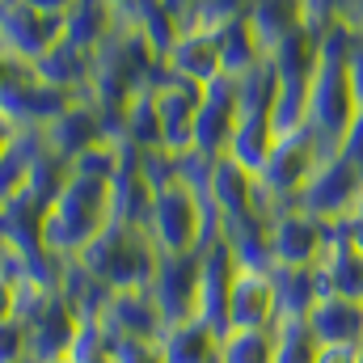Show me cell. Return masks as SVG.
<instances>
[{
  "instance_id": "obj_41",
  "label": "cell",
  "mask_w": 363,
  "mask_h": 363,
  "mask_svg": "<svg viewBox=\"0 0 363 363\" xmlns=\"http://www.w3.org/2000/svg\"><path fill=\"white\" fill-rule=\"evenodd\" d=\"M342 233L351 237V245H355V250L363 254V207L355 211V216H351V220H342Z\"/></svg>"
},
{
  "instance_id": "obj_4",
  "label": "cell",
  "mask_w": 363,
  "mask_h": 363,
  "mask_svg": "<svg viewBox=\"0 0 363 363\" xmlns=\"http://www.w3.org/2000/svg\"><path fill=\"white\" fill-rule=\"evenodd\" d=\"M359 114V97L351 85V72H347V60H317V72H313V85H308V118H304V131L321 144V152H338L351 123Z\"/></svg>"
},
{
  "instance_id": "obj_29",
  "label": "cell",
  "mask_w": 363,
  "mask_h": 363,
  "mask_svg": "<svg viewBox=\"0 0 363 363\" xmlns=\"http://www.w3.org/2000/svg\"><path fill=\"white\" fill-rule=\"evenodd\" d=\"M123 140L135 144L140 152L144 148H165V123H161V106H157L152 89H140L123 106Z\"/></svg>"
},
{
  "instance_id": "obj_3",
  "label": "cell",
  "mask_w": 363,
  "mask_h": 363,
  "mask_svg": "<svg viewBox=\"0 0 363 363\" xmlns=\"http://www.w3.org/2000/svg\"><path fill=\"white\" fill-rule=\"evenodd\" d=\"M85 267H89L97 279H106L114 291L123 287H148L152 283V271H157V241L144 224H123V220H110L106 233L89 241L81 254H77Z\"/></svg>"
},
{
  "instance_id": "obj_45",
  "label": "cell",
  "mask_w": 363,
  "mask_h": 363,
  "mask_svg": "<svg viewBox=\"0 0 363 363\" xmlns=\"http://www.w3.org/2000/svg\"><path fill=\"white\" fill-rule=\"evenodd\" d=\"M60 363H72V359H60Z\"/></svg>"
},
{
  "instance_id": "obj_9",
  "label": "cell",
  "mask_w": 363,
  "mask_h": 363,
  "mask_svg": "<svg viewBox=\"0 0 363 363\" xmlns=\"http://www.w3.org/2000/svg\"><path fill=\"white\" fill-rule=\"evenodd\" d=\"M338 224L317 220L300 207H279L271 220V254L274 267H317L325 245L334 241Z\"/></svg>"
},
{
  "instance_id": "obj_11",
  "label": "cell",
  "mask_w": 363,
  "mask_h": 363,
  "mask_svg": "<svg viewBox=\"0 0 363 363\" xmlns=\"http://www.w3.org/2000/svg\"><path fill=\"white\" fill-rule=\"evenodd\" d=\"M81 334V317L77 308L51 291L30 317H26V338H30V359L34 363H60L72 355V342Z\"/></svg>"
},
{
  "instance_id": "obj_23",
  "label": "cell",
  "mask_w": 363,
  "mask_h": 363,
  "mask_svg": "<svg viewBox=\"0 0 363 363\" xmlns=\"http://www.w3.org/2000/svg\"><path fill=\"white\" fill-rule=\"evenodd\" d=\"M118 26H123V13L110 0H77L64 13V38L77 47H89V51H97Z\"/></svg>"
},
{
  "instance_id": "obj_42",
  "label": "cell",
  "mask_w": 363,
  "mask_h": 363,
  "mask_svg": "<svg viewBox=\"0 0 363 363\" xmlns=\"http://www.w3.org/2000/svg\"><path fill=\"white\" fill-rule=\"evenodd\" d=\"M26 4H34V9H43V13H60V17H64L77 0H26Z\"/></svg>"
},
{
  "instance_id": "obj_21",
  "label": "cell",
  "mask_w": 363,
  "mask_h": 363,
  "mask_svg": "<svg viewBox=\"0 0 363 363\" xmlns=\"http://www.w3.org/2000/svg\"><path fill=\"white\" fill-rule=\"evenodd\" d=\"M165 64H169L174 77H186V81H199V85L216 81V77L224 72V64H220V34L207 30V26H199V30H182L178 47L169 51Z\"/></svg>"
},
{
  "instance_id": "obj_24",
  "label": "cell",
  "mask_w": 363,
  "mask_h": 363,
  "mask_svg": "<svg viewBox=\"0 0 363 363\" xmlns=\"http://www.w3.org/2000/svg\"><path fill=\"white\" fill-rule=\"evenodd\" d=\"M123 21L140 30V38L157 51V60H169V51L178 47V38H182V21H178V13L169 9V0H135V9Z\"/></svg>"
},
{
  "instance_id": "obj_8",
  "label": "cell",
  "mask_w": 363,
  "mask_h": 363,
  "mask_svg": "<svg viewBox=\"0 0 363 363\" xmlns=\"http://www.w3.org/2000/svg\"><path fill=\"white\" fill-rule=\"evenodd\" d=\"M60 38H64V17L60 13H43L26 0L0 4V55L38 64Z\"/></svg>"
},
{
  "instance_id": "obj_34",
  "label": "cell",
  "mask_w": 363,
  "mask_h": 363,
  "mask_svg": "<svg viewBox=\"0 0 363 363\" xmlns=\"http://www.w3.org/2000/svg\"><path fill=\"white\" fill-rule=\"evenodd\" d=\"M224 363H274V334L271 330H233L220 342Z\"/></svg>"
},
{
  "instance_id": "obj_13",
  "label": "cell",
  "mask_w": 363,
  "mask_h": 363,
  "mask_svg": "<svg viewBox=\"0 0 363 363\" xmlns=\"http://www.w3.org/2000/svg\"><path fill=\"white\" fill-rule=\"evenodd\" d=\"M237 258H233V245L224 241V233L216 241L203 245V296H199V317L220 334L228 338L233 334V321H228V300H233V283H237Z\"/></svg>"
},
{
  "instance_id": "obj_14",
  "label": "cell",
  "mask_w": 363,
  "mask_h": 363,
  "mask_svg": "<svg viewBox=\"0 0 363 363\" xmlns=\"http://www.w3.org/2000/svg\"><path fill=\"white\" fill-rule=\"evenodd\" d=\"M279 291L271 271H237L233 300H228V321L233 330H274L279 325Z\"/></svg>"
},
{
  "instance_id": "obj_32",
  "label": "cell",
  "mask_w": 363,
  "mask_h": 363,
  "mask_svg": "<svg viewBox=\"0 0 363 363\" xmlns=\"http://www.w3.org/2000/svg\"><path fill=\"white\" fill-rule=\"evenodd\" d=\"M72 174H77V169H72V161H68V157H60V152L43 148V152H38V161L30 165V178H26L21 190H26V194H34L43 207H51V203L64 194V186L72 182Z\"/></svg>"
},
{
  "instance_id": "obj_12",
  "label": "cell",
  "mask_w": 363,
  "mask_h": 363,
  "mask_svg": "<svg viewBox=\"0 0 363 363\" xmlns=\"http://www.w3.org/2000/svg\"><path fill=\"white\" fill-rule=\"evenodd\" d=\"M237 123H241L237 77L220 72L216 81H207V93H203V110L194 118V148L207 157H224L237 135Z\"/></svg>"
},
{
  "instance_id": "obj_5",
  "label": "cell",
  "mask_w": 363,
  "mask_h": 363,
  "mask_svg": "<svg viewBox=\"0 0 363 363\" xmlns=\"http://www.w3.org/2000/svg\"><path fill=\"white\" fill-rule=\"evenodd\" d=\"M325 161L321 144L308 135V131H291V135H279L267 157V165L258 169V186H262V207L279 211V207H291L300 199V190L313 182L317 165Z\"/></svg>"
},
{
  "instance_id": "obj_33",
  "label": "cell",
  "mask_w": 363,
  "mask_h": 363,
  "mask_svg": "<svg viewBox=\"0 0 363 363\" xmlns=\"http://www.w3.org/2000/svg\"><path fill=\"white\" fill-rule=\"evenodd\" d=\"M274 97H279V72H274L271 55H267L258 68H250L245 77H237L241 114H274Z\"/></svg>"
},
{
  "instance_id": "obj_10",
  "label": "cell",
  "mask_w": 363,
  "mask_h": 363,
  "mask_svg": "<svg viewBox=\"0 0 363 363\" xmlns=\"http://www.w3.org/2000/svg\"><path fill=\"white\" fill-rule=\"evenodd\" d=\"M97 321H101V330H106L110 342H161V334L169 325L161 317V308H157V300H152L148 287H123V291H114Z\"/></svg>"
},
{
  "instance_id": "obj_26",
  "label": "cell",
  "mask_w": 363,
  "mask_h": 363,
  "mask_svg": "<svg viewBox=\"0 0 363 363\" xmlns=\"http://www.w3.org/2000/svg\"><path fill=\"white\" fill-rule=\"evenodd\" d=\"M250 26H254L258 43H262L267 55H271L287 34H296L300 26H308L304 0H254V9H250Z\"/></svg>"
},
{
  "instance_id": "obj_7",
  "label": "cell",
  "mask_w": 363,
  "mask_h": 363,
  "mask_svg": "<svg viewBox=\"0 0 363 363\" xmlns=\"http://www.w3.org/2000/svg\"><path fill=\"white\" fill-rule=\"evenodd\" d=\"M148 291H152V300H157V308H161V317H165L169 325L199 317V296H203V245H199V250H186V254H161Z\"/></svg>"
},
{
  "instance_id": "obj_19",
  "label": "cell",
  "mask_w": 363,
  "mask_h": 363,
  "mask_svg": "<svg viewBox=\"0 0 363 363\" xmlns=\"http://www.w3.org/2000/svg\"><path fill=\"white\" fill-rule=\"evenodd\" d=\"M43 228H47V207H43L34 194L17 190V194L0 199V241H4L9 250H17V254L43 250V245H47V241H43Z\"/></svg>"
},
{
  "instance_id": "obj_40",
  "label": "cell",
  "mask_w": 363,
  "mask_h": 363,
  "mask_svg": "<svg viewBox=\"0 0 363 363\" xmlns=\"http://www.w3.org/2000/svg\"><path fill=\"white\" fill-rule=\"evenodd\" d=\"M363 347H321L317 363H359Z\"/></svg>"
},
{
  "instance_id": "obj_20",
  "label": "cell",
  "mask_w": 363,
  "mask_h": 363,
  "mask_svg": "<svg viewBox=\"0 0 363 363\" xmlns=\"http://www.w3.org/2000/svg\"><path fill=\"white\" fill-rule=\"evenodd\" d=\"M93 55H97V51L60 38L34 68H38V77H43L47 85H55V89H68L72 97H93Z\"/></svg>"
},
{
  "instance_id": "obj_31",
  "label": "cell",
  "mask_w": 363,
  "mask_h": 363,
  "mask_svg": "<svg viewBox=\"0 0 363 363\" xmlns=\"http://www.w3.org/2000/svg\"><path fill=\"white\" fill-rule=\"evenodd\" d=\"M274 334V363H317L321 338L313 334L308 317H279Z\"/></svg>"
},
{
  "instance_id": "obj_27",
  "label": "cell",
  "mask_w": 363,
  "mask_h": 363,
  "mask_svg": "<svg viewBox=\"0 0 363 363\" xmlns=\"http://www.w3.org/2000/svg\"><path fill=\"white\" fill-rule=\"evenodd\" d=\"M216 34H220V64H224L228 77H245L250 68H258V64L267 60V47L258 43V34H254V26H250V13L224 21Z\"/></svg>"
},
{
  "instance_id": "obj_39",
  "label": "cell",
  "mask_w": 363,
  "mask_h": 363,
  "mask_svg": "<svg viewBox=\"0 0 363 363\" xmlns=\"http://www.w3.org/2000/svg\"><path fill=\"white\" fill-rule=\"evenodd\" d=\"M338 152H347L351 161H359L363 165V110L355 114V123H351V131H347V140H342V148Z\"/></svg>"
},
{
  "instance_id": "obj_46",
  "label": "cell",
  "mask_w": 363,
  "mask_h": 363,
  "mask_svg": "<svg viewBox=\"0 0 363 363\" xmlns=\"http://www.w3.org/2000/svg\"><path fill=\"white\" fill-rule=\"evenodd\" d=\"M359 363H363V355H359Z\"/></svg>"
},
{
  "instance_id": "obj_35",
  "label": "cell",
  "mask_w": 363,
  "mask_h": 363,
  "mask_svg": "<svg viewBox=\"0 0 363 363\" xmlns=\"http://www.w3.org/2000/svg\"><path fill=\"white\" fill-rule=\"evenodd\" d=\"M216 161H220V157H207V152H199V148L178 152V182H186V186L199 190V194H207L211 174H216Z\"/></svg>"
},
{
  "instance_id": "obj_30",
  "label": "cell",
  "mask_w": 363,
  "mask_h": 363,
  "mask_svg": "<svg viewBox=\"0 0 363 363\" xmlns=\"http://www.w3.org/2000/svg\"><path fill=\"white\" fill-rule=\"evenodd\" d=\"M274 140H279V131H274L271 114H241L237 135H233V144H228V157L258 174V169L267 165V157H271Z\"/></svg>"
},
{
  "instance_id": "obj_2",
  "label": "cell",
  "mask_w": 363,
  "mask_h": 363,
  "mask_svg": "<svg viewBox=\"0 0 363 363\" xmlns=\"http://www.w3.org/2000/svg\"><path fill=\"white\" fill-rule=\"evenodd\" d=\"M157 51L140 38L135 26H118L93 55V101L101 110H123L157 72Z\"/></svg>"
},
{
  "instance_id": "obj_22",
  "label": "cell",
  "mask_w": 363,
  "mask_h": 363,
  "mask_svg": "<svg viewBox=\"0 0 363 363\" xmlns=\"http://www.w3.org/2000/svg\"><path fill=\"white\" fill-rule=\"evenodd\" d=\"M220 334L203 321V317H190V321H174V325H165V334H161V355L165 363H211L220 359Z\"/></svg>"
},
{
  "instance_id": "obj_43",
  "label": "cell",
  "mask_w": 363,
  "mask_h": 363,
  "mask_svg": "<svg viewBox=\"0 0 363 363\" xmlns=\"http://www.w3.org/2000/svg\"><path fill=\"white\" fill-rule=\"evenodd\" d=\"M110 4H114V9H118V13H123V17H127V13H131V9H135V0H110Z\"/></svg>"
},
{
  "instance_id": "obj_44",
  "label": "cell",
  "mask_w": 363,
  "mask_h": 363,
  "mask_svg": "<svg viewBox=\"0 0 363 363\" xmlns=\"http://www.w3.org/2000/svg\"><path fill=\"white\" fill-rule=\"evenodd\" d=\"M211 363H224V359H211Z\"/></svg>"
},
{
  "instance_id": "obj_28",
  "label": "cell",
  "mask_w": 363,
  "mask_h": 363,
  "mask_svg": "<svg viewBox=\"0 0 363 363\" xmlns=\"http://www.w3.org/2000/svg\"><path fill=\"white\" fill-rule=\"evenodd\" d=\"M274 291H279V313L283 317H308L313 304L321 300V274L317 267H274Z\"/></svg>"
},
{
  "instance_id": "obj_17",
  "label": "cell",
  "mask_w": 363,
  "mask_h": 363,
  "mask_svg": "<svg viewBox=\"0 0 363 363\" xmlns=\"http://www.w3.org/2000/svg\"><path fill=\"white\" fill-rule=\"evenodd\" d=\"M203 93H207V85L186 81V77H169L157 89L161 123H165V148H174V152L194 148V118L203 110Z\"/></svg>"
},
{
  "instance_id": "obj_15",
  "label": "cell",
  "mask_w": 363,
  "mask_h": 363,
  "mask_svg": "<svg viewBox=\"0 0 363 363\" xmlns=\"http://www.w3.org/2000/svg\"><path fill=\"white\" fill-rule=\"evenodd\" d=\"M207 199H211L216 211H220V228H224L228 220L250 216V211H267V207H262L258 174L245 169L241 161H233L228 152L216 161V174H211V186H207Z\"/></svg>"
},
{
  "instance_id": "obj_37",
  "label": "cell",
  "mask_w": 363,
  "mask_h": 363,
  "mask_svg": "<svg viewBox=\"0 0 363 363\" xmlns=\"http://www.w3.org/2000/svg\"><path fill=\"white\" fill-rule=\"evenodd\" d=\"M114 363H165L157 342H114Z\"/></svg>"
},
{
  "instance_id": "obj_25",
  "label": "cell",
  "mask_w": 363,
  "mask_h": 363,
  "mask_svg": "<svg viewBox=\"0 0 363 363\" xmlns=\"http://www.w3.org/2000/svg\"><path fill=\"white\" fill-rule=\"evenodd\" d=\"M60 296L77 308V317H81V321H97V317H101V308L110 304L114 287H110L106 279H97L81 258H68L64 279H60Z\"/></svg>"
},
{
  "instance_id": "obj_36",
  "label": "cell",
  "mask_w": 363,
  "mask_h": 363,
  "mask_svg": "<svg viewBox=\"0 0 363 363\" xmlns=\"http://www.w3.org/2000/svg\"><path fill=\"white\" fill-rule=\"evenodd\" d=\"M254 9V0H203V9H199V26H207V30H220L224 21H233V17H245Z\"/></svg>"
},
{
  "instance_id": "obj_1",
  "label": "cell",
  "mask_w": 363,
  "mask_h": 363,
  "mask_svg": "<svg viewBox=\"0 0 363 363\" xmlns=\"http://www.w3.org/2000/svg\"><path fill=\"white\" fill-rule=\"evenodd\" d=\"M110 220H114L110 182L72 174V182L64 186V194L47 207L43 241H47V250H55V254H64V258H77L89 241H97V237L106 233Z\"/></svg>"
},
{
  "instance_id": "obj_18",
  "label": "cell",
  "mask_w": 363,
  "mask_h": 363,
  "mask_svg": "<svg viewBox=\"0 0 363 363\" xmlns=\"http://www.w3.org/2000/svg\"><path fill=\"white\" fill-rule=\"evenodd\" d=\"M308 325L321 338V347H363V300L330 291L313 304Z\"/></svg>"
},
{
  "instance_id": "obj_38",
  "label": "cell",
  "mask_w": 363,
  "mask_h": 363,
  "mask_svg": "<svg viewBox=\"0 0 363 363\" xmlns=\"http://www.w3.org/2000/svg\"><path fill=\"white\" fill-rule=\"evenodd\" d=\"M347 72H351V85H355V97H359V110H363V34H355V43H351Z\"/></svg>"
},
{
  "instance_id": "obj_6",
  "label": "cell",
  "mask_w": 363,
  "mask_h": 363,
  "mask_svg": "<svg viewBox=\"0 0 363 363\" xmlns=\"http://www.w3.org/2000/svg\"><path fill=\"white\" fill-rule=\"evenodd\" d=\"M291 207H300L317 220H330V224L351 220L363 207V165L351 161L347 152H330Z\"/></svg>"
},
{
  "instance_id": "obj_16",
  "label": "cell",
  "mask_w": 363,
  "mask_h": 363,
  "mask_svg": "<svg viewBox=\"0 0 363 363\" xmlns=\"http://www.w3.org/2000/svg\"><path fill=\"white\" fill-rule=\"evenodd\" d=\"M101 140H114V135H110L106 114H101V106H97L93 97H77V101L47 127V148L60 152V157H68V161H77L85 148L101 144Z\"/></svg>"
}]
</instances>
